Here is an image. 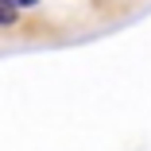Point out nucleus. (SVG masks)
<instances>
[{
    "label": "nucleus",
    "instance_id": "nucleus-1",
    "mask_svg": "<svg viewBox=\"0 0 151 151\" xmlns=\"http://www.w3.org/2000/svg\"><path fill=\"white\" fill-rule=\"evenodd\" d=\"M16 23V8H8L4 0H0V27H12Z\"/></svg>",
    "mask_w": 151,
    "mask_h": 151
},
{
    "label": "nucleus",
    "instance_id": "nucleus-2",
    "mask_svg": "<svg viewBox=\"0 0 151 151\" xmlns=\"http://www.w3.org/2000/svg\"><path fill=\"white\" fill-rule=\"evenodd\" d=\"M4 4H8V8H35L39 0H4Z\"/></svg>",
    "mask_w": 151,
    "mask_h": 151
}]
</instances>
